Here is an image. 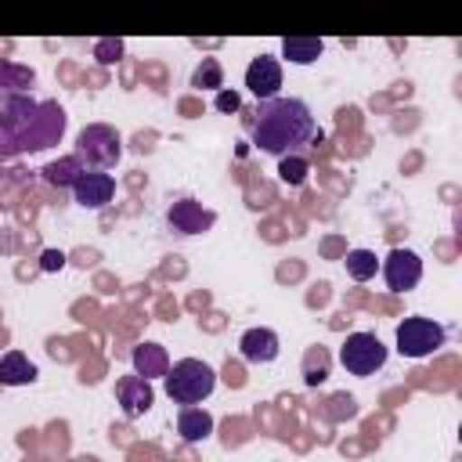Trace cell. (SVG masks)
I'll return each instance as SVG.
<instances>
[{
  "mask_svg": "<svg viewBox=\"0 0 462 462\" xmlns=\"http://www.w3.org/2000/svg\"><path fill=\"white\" fill-rule=\"evenodd\" d=\"M314 116L307 108V101L300 97H271L256 105V119H253V144L267 155H300L310 141H314Z\"/></svg>",
  "mask_w": 462,
  "mask_h": 462,
  "instance_id": "1",
  "label": "cell"
},
{
  "mask_svg": "<svg viewBox=\"0 0 462 462\" xmlns=\"http://www.w3.org/2000/svg\"><path fill=\"white\" fill-rule=\"evenodd\" d=\"M65 134V112L58 101H40L36 112L14 130L0 134V155H22V152H43L58 144Z\"/></svg>",
  "mask_w": 462,
  "mask_h": 462,
  "instance_id": "2",
  "label": "cell"
},
{
  "mask_svg": "<svg viewBox=\"0 0 462 462\" xmlns=\"http://www.w3.org/2000/svg\"><path fill=\"white\" fill-rule=\"evenodd\" d=\"M213 390H217V372H213V365H206L199 357H180L166 372V393L173 404H184V408L199 404Z\"/></svg>",
  "mask_w": 462,
  "mask_h": 462,
  "instance_id": "3",
  "label": "cell"
},
{
  "mask_svg": "<svg viewBox=\"0 0 462 462\" xmlns=\"http://www.w3.org/2000/svg\"><path fill=\"white\" fill-rule=\"evenodd\" d=\"M83 166L90 170H108L119 162L123 155V137L116 126L108 123H87L79 134H76V152H72Z\"/></svg>",
  "mask_w": 462,
  "mask_h": 462,
  "instance_id": "4",
  "label": "cell"
},
{
  "mask_svg": "<svg viewBox=\"0 0 462 462\" xmlns=\"http://www.w3.org/2000/svg\"><path fill=\"white\" fill-rule=\"evenodd\" d=\"M448 339V328L433 318H422V314H411L397 325V350L401 357H430L433 350H440Z\"/></svg>",
  "mask_w": 462,
  "mask_h": 462,
  "instance_id": "5",
  "label": "cell"
},
{
  "mask_svg": "<svg viewBox=\"0 0 462 462\" xmlns=\"http://www.w3.org/2000/svg\"><path fill=\"white\" fill-rule=\"evenodd\" d=\"M339 361L350 375H375L386 365V346L375 332H350L339 346Z\"/></svg>",
  "mask_w": 462,
  "mask_h": 462,
  "instance_id": "6",
  "label": "cell"
},
{
  "mask_svg": "<svg viewBox=\"0 0 462 462\" xmlns=\"http://www.w3.org/2000/svg\"><path fill=\"white\" fill-rule=\"evenodd\" d=\"M383 278H386V285H390L393 292L415 289V285L422 282V260H419V253L401 249V245L390 249L386 260H383Z\"/></svg>",
  "mask_w": 462,
  "mask_h": 462,
  "instance_id": "7",
  "label": "cell"
},
{
  "mask_svg": "<svg viewBox=\"0 0 462 462\" xmlns=\"http://www.w3.org/2000/svg\"><path fill=\"white\" fill-rule=\"evenodd\" d=\"M116 195V177L105 173V170H83L72 184V199L83 206V209H101L108 206Z\"/></svg>",
  "mask_w": 462,
  "mask_h": 462,
  "instance_id": "8",
  "label": "cell"
},
{
  "mask_svg": "<svg viewBox=\"0 0 462 462\" xmlns=\"http://www.w3.org/2000/svg\"><path fill=\"white\" fill-rule=\"evenodd\" d=\"M166 224H170L173 231H180V235H202V231H209V227L217 224V213L206 209V206L195 202V199H177V202L166 209Z\"/></svg>",
  "mask_w": 462,
  "mask_h": 462,
  "instance_id": "9",
  "label": "cell"
},
{
  "mask_svg": "<svg viewBox=\"0 0 462 462\" xmlns=\"http://www.w3.org/2000/svg\"><path fill=\"white\" fill-rule=\"evenodd\" d=\"M245 87L256 94V101H271L278 97V87H282V61L271 58V54H260L245 65Z\"/></svg>",
  "mask_w": 462,
  "mask_h": 462,
  "instance_id": "10",
  "label": "cell"
},
{
  "mask_svg": "<svg viewBox=\"0 0 462 462\" xmlns=\"http://www.w3.org/2000/svg\"><path fill=\"white\" fill-rule=\"evenodd\" d=\"M116 401H119V408H123V415L126 419H141L148 408H152V401H155V390H152V383L144 379V375H123L119 383H116Z\"/></svg>",
  "mask_w": 462,
  "mask_h": 462,
  "instance_id": "11",
  "label": "cell"
},
{
  "mask_svg": "<svg viewBox=\"0 0 462 462\" xmlns=\"http://www.w3.org/2000/svg\"><path fill=\"white\" fill-rule=\"evenodd\" d=\"M278 350H282L278 332L274 328H263V325L260 328H245L242 339H238V354L249 365H271L278 357Z\"/></svg>",
  "mask_w": 462,
  "mask_h": 462,
  "instance_id": "12",
  "label": "cell"
},
{
  "mask_svg": "<svg viewBox=\"0 0 462 462\" xmlns=\"http://www.w3.org/2000/svg\"><path fill=\"white\" fill-rule=\"evenodd\" d=\"M130 361H134V372L144 375L148 383L152 379H166V372H170V354L159 343H137L134 354H130Z\"/></svg>",
  "mask_w": 462,
  "mask_h": 462,
  "instance_id": "13",
  "label": "cell"
},
{
  "mask_svg": "<svg viewBox=\"0 0 462 462\" xmlns=\"http://www.w3.org/2000/svg\"><path fill=\"white\" fill-rule=\"evenodd\" d=\"M40 101H32L29 94H4L0 90V134H14L32 112H36Z\"/></svg>",
  "mask_w": 462,
  "mask_h": 462,
  "instance_id": "14",
  "label": "cell"
},
{
  "mask_svg": "<svg viewBox=\"0 0 462 462\" xmlns=\"http://www.w3.org/2000/svg\"><path fill=\"white\" fill-rule=\"evenodd\" d=\"M177 433H180L188 444H199V440H206V437L213 433V415H209L206 408H199V404H188V408H180V415H177Z\"/></svg>",
  "mask_w": 462,
  "mask_h": 462,
  "instance_id": "15",
  "label": "cell"
},
{
  "mask_svg": "<svg viewBox=\"0 0 462 462\" xmlns=\"http://www.w3.org/2000/svg\"><path fill=\"white\" fill-rule=\"evenodd\" d=\"M36 383V365L22 350H7L0 357V386H29Z\"/></svg>",
  "mask_w": 462,
  "mask_h": 462,
  "instance_id": "16",
  "label": "cell"
},
{
  "mask_svg": "<svg viewBox=\"0 0 462 462\" xmlns=\"http://www.w3.org/2000/svg\"><path fill=\"white\" fill-rule=\"evenodd\" d=\"M321 51H325V43H321L318 36H285V40H282V58H289V61H296V65L318 61Z\"/></svg>",
  "mask_w": 462,
  "mask_h": 462,
  "instance_id": "17",
  "label": "cell"
},
{
  "mask_svg": "<svg viewBox=\"0 0 462 462\" xmlns=\"http://www.w3.org/2000/svg\"><path fill=\"white\" fill-rule=\"evenodd\" d=\"M83 170H87V166H83L76 155H65V159H54V162L43 166V180L54 184V188H72Z\"/></svg>",
  "mask_w": 462,
  "mask_h": 462,
  "instance_id": "18",
  "label": "cell"
},
{
  "mask_svg": "<svg viewBox=\"0 0 462 462\" xmlns=\"http://www.w3.org/2000/svg\"><path fill=\"white\" fill-rule=\"evenodd\" d=\"M32 83H36V72L29 65L0 61V87H4V94H29Z\"/></svg>",
  "mask_w": 462,
  "mask_h": 462,
  "instance_id": "19",
  "label": "cell"
},
{
  "mask_svg": "<svg viewBox=\"0 0 462 462\" xmlns=\"http://www.w3.org/2000/svg\"><path fill=\"white\" fill-rule=\"evenodd\" d=\"M375 271H379V260L372 249H350L346 253V274L354 282H368V278H375Z\"/></svg>",
  "mask_w": 462,
  "mask_h": 462,
  "instance_id": "20",
  "label": "cell"
},
{
  "mask_svg": "<svg viewBox=\"0 0 462 462\" xmlns=\"http://www.w3.org/2000/svg\"><path fill=\"white\" fill-rule=\"evenodd\" d=\"M303 379H307V386H318V383L328 379V354H325V346H310L307 350V357H303Z\"/></svg>",
  "mask_w": 462,
  "mask_h": 462,
  "instance_id": "21",
  "label": "cell"
},
{
  "mask_svg": "<svg viewBox=\"0 0 462 462\" xmlns=\"http://www.w3.org/2000/svg\"><path fill=\"white\" fill-rule=\"evenodd\" d=\"M191 87H202V90H220L224 87V69L217 58H202V65L195 69L191 76Z\"/></svg>",
  "mask_w": 462,
  "mask_h": 462,
  "instance_id": "22",
  "label": "cell"
},
{
  "mask_svg": "<svg viewBox=\"0 0 462 462\" xmlns=\"http://www.w3.org/2000/svg\"><path fill=\"white\" fill-rule=\"evenodd\" d=\"M307 173H310V162H307L303 155H285V159L278 162V177H282L289 188H300V184L307 180Z\"/></svg>",
  "mask_w": 462,
  "mask_h": 462,
  "instance_id": "23",
  "label": "cell"
},
{
  "mask_svg": "<svg viewBox=\"0 0 462 462\" xmlns=\"http://www.w3.org/2000/svg\"><path fill=\"white\" fill-rule=\"evenodd\" d=\"M94 54H97L101 65H112V61H119V54H123V43H119V40H101V43H94Z\"/></svg>",
  "mask_w": 462,
  "mask_h": 462,
  "instance_id": "24",
  "label": "cell"
},
{
  "mask_svg": "<svg viewBox=\"0 0 462 462\" xmlns=\"http://www.w3.org/2000/svg\"><path fill=\"white\" fill-rule=\"evenodd\" d=\"M213 105H217V112H238V108H242V97H238V90L220 87L217 97H213Z\"/></svg>",
  "mask_w": 462,
  "mask_h": 462,
  "instance_id": "25",
  "label": "cell"
},
{
  "mask_svg": "<svg viewBox=\"0 0 462 462\" xmlns=\"http://www.w3.org/2000/svg\"><path fill=\"white\" fill-rule=\"evenodd\" d=\"M40 267H43V271H61V267H65V253H61V249H43Z\"/></svg>",
  "mask_w": 462,
  "mask_h": 462,
  "instance_id": "26",
  "label": "cell"
}]
</instances>
